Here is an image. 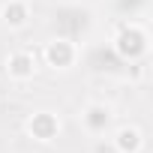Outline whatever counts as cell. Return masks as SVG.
Masks as SVG:
<instances>
[{
  "mask_svg": "<svg viewBox=\"0 0 153 153\" xmlns=\"http://www.w3.org/2000/svg\"><path fill=\"white\" fill-rule=\"evenodd\" d=\"M147 51V33L135 24H123L114 36V54L120 60H138Z\"/></svg>",
  "mask_w": 153,
  "mask_h": 153,
  "instance_id": "obj_1",
  "label": "cell"
},
{
  "mask_svg": "<svg viewBox=\"0 0 153 153\" xmlns=\"http://www.w3.org/2000/svg\"><path fill=\"white\" fill-rule=\"evenodd\" d=\"M81 123H84V129H87L90 135H102V132L108 129V123H111V111H108L105 105L93 102V105H87V108H84Z\"/></svg>",
  "mask_w": 153,
  "mask_h": 153,
  "instance_id": "obj_5",
  "label": "cell"
},
{
  "mask_svg": "<svg viewBox=\"0 0 153 153\" xmlns=\"http://www.w3.org/2000/svg\"><path fill=\"white\" fill-rule=\"evenodd\" d=\"M6 72H9V78H15V81H30L33 75H36V60H33V54H27V51L9 54V57H6Z\"/></svg>",
  "mask_w": 153,
  "mask_h": 153,
  "instance_id": "obj_4",
  "label": "cell"
},
{
  "mask_svg": "<svg viewBox=\"0 0 153 153\" xmlns=\"http://www.w3.org/2000/svg\"><path fill=\"white\" fill-rule=\"evenodd\" d=\"M45 63L54 69H66L75 63V45L69 39H51L45 45Z\"/></svg>",
  "mask_w": 153,
  "mask_h": 153,
  "instance_id": "obj_3",
  "label": "cell"
},
{
  "mask_svg": "<svg viewBox=\"0 0 153 153\" xmlns=\"http://www.w3.org/2000/svg\"><path fill=\"white\" fill-rule=\"evenodd\" d=\"M27 132H30V138H36V141H51V138H57L60 123H57V117H54L51 111H36V114L27 120Z\"/></svg>",
  "mask_w": 153,
  "mask_h": 153,
  "instance_id": "obj_2",
  "label": "cell"
},
{
  "mask_svg": "<svg viewBox=\"0 0 153 153\" xmlns=\"http://www.w3.org/2000/svg\"><path fill=\"white\" fill-rule=\"evenodd\" d=\"M0 18H3L6 27H24L30 21V6L27 0H6L3 9H0Z\"/></svg>",
  "mask_w": 153,
  "mask_h": 153,
  "instance_id": "obj_6",
  "label": "cell"
},
{
  "mask_svg": "<svg viewBox=\"0 0 153 153\" xmlns=\"http://www.w3.org/2000/svg\"><path fill=\"white\" fill-rule=\"evenodd\" d=\"M141 144H144V135H141L138 126H123V129H117V135H114L117 153H138Z\"/></svg>",
  "mask_w": 153,
  "mask_h": 153,
  "instance_id": "obj_7",
  "label": "cell"
}]
</instances>
